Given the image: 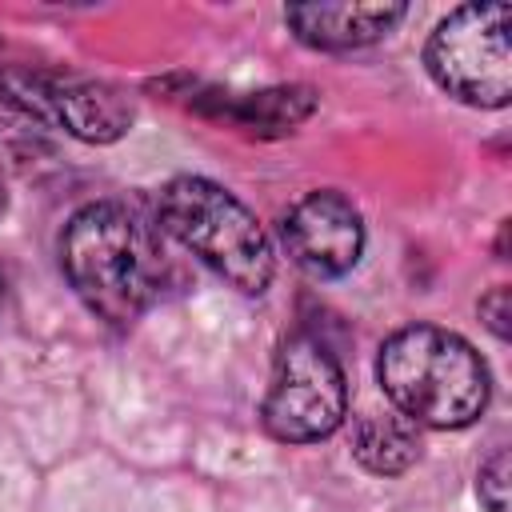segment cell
Wrapping results in <instances>:
<instances>
[{
	"label": "cell",
	"instance_id": "1",
	"mask_svg": "<svg viewBox=\"0 0 512 512\" xmlns=\"http://www.w3.org/2000/svg\"><path fill=\"white\" fill-rule=\"evenodd\" d=\"M60 264L84 308L108 324L140 320L164 284V252L152 228L116 200L84 204L68 220Z\"/></svg>",
	"mask_w": 512,
	"mask_h": 512
},
{
	"label": "cell",
	"instance_id": "2",
	"mask_svg": "<svg viewBox=\"0 0 512 512\" xmlns=\"http://www.w3.org/2000/svg\"><path fill=\"white\" fill-rule=\"evenodd\" d=\"M376 372L392 408L424 428H468L488 404V368L480 352L436 324L392 332Z\"/></svg>",
	"mask_w": 512,
	"mask_h": 512
},
{
	"label": "cell",
	"instance_id": "3",
	"mask_svg": "<svg viewBox=\"0 0 512 512\" xmlns=\"http://www.w3.org/2000/svg\"><path fill=\"white\" fill-rule=\"evenodd\" d=\"M156 216L192 256H200L220 280L244 296H260L272 284L276 260L260 220L216 180L176 176L156 196Z\"/></svg>",
	"mask_w": 512,
	"mask_h": 512
},
{
	"label": "cell",
	"instance_id": "4",
	"mask_svg": "<svg viewBox=\"0 0 512 512\" xmlns=\"http://www.w3.org/2000/svg\"><path fill=\"white\" fill-rule=\"evenodd\" d=\"M348 412L344 368L324 340L312 332H292L272 364V380L260 404V420L272 440L312 444L340 428Z\"/></svg>",
	"mask_w": 512,
	"mask_h": 512
},
{
	"label": "cell",
	"instance_id": "5",
	"mask_svg": "<svg viewBox=\"0 0 512 512\" xmlns=\"http://www.w3.org/2000/svg\"><path fill=\"white\" fill-rule=\"evenodd\" d=\"M424 64L432 80L472 108H504L512 96V56H508V8L504 4H464L448 12L428 36Z\"/></svg>",
	"mask_w": 512,
	"mask_h": 512
},
{
	"label": "cell",
	"instance_id": "6",
	"mask_svg": "<svg viewBox=\"0 0 512 512\" xmlns=\"http://www.w3.org/2000/svg\"><path fill=\"white\" fill-rule=\"evenodd\" d=\"M0 96L28 116L56 124L88 144H112L132 128V100L92 76L48 72L28 64H0Z\"/></svg>",
	"mask_w": 512,
	"mask_h": 512
},
{
	"label": "cell",
	"instance_id": "7",
	"mask_svg": "<svg viewBox=\"0 0 512 512\" xmlns=\"http://www.w3.org/2000/svg\"><path fill=\"white\" fill-rule=\"evenodd\" d=\"M288 256L316 280H332L356 268L364 252V220L356 204L340 192H308L296 200L280 224Z\"/></svg>",
	"mask_w": 512,
	"mask_h": 512
},
{
	"label": "cell",
	"instance_id": "8",
	"mask_svg": "<svg viewBox=\"0 0 512 512\" xmlns=\"http://www.w3.org/2000/svg\"><path fill=\"white\" fill-rule=\"evenodd\" d=\"M404 12V4H288L284 20L308 48L352 52L384 40L404 20Z\"/></svg>",
	"mask_w": 512,
	"mask_h": 512
},
{
	"label": "cell",
	"instance_id": "9",
	"mask_svg": "<svg viewBox=\"0 0 512 512\" xmlns=\"http://www.w3.org/2000/svg\"><path fill=\"white\" fill-rule=\"evenodd\" d=\"M356 460L376 476H400L420 460V432L400 412H372L356 420Z\"/></svg>",
	"mask_w": 512,
	"mask_h": 512
},
{
	"label": "cell",
	"instance_id": "10",
	"mask_svg": "<svg viewBox=\"0 0 512 512\" xmlns=\"http://www.w3.org/2000/svg\"><path fill=\"white\" fill-rule=\"evenodd\" d=\"M244 128H272V132H284L292 124H300L304 116H312L316 108V92L312 88H268V92H252V96H240V100H228L224 104Z\"/></svg>",
	"mask_w": 512,
	"mask_h": 512
},
{
	"label": "cell",
	"instance_id": "11",
	"mask_svg": "<svg viewBox=\"0 0 512 512\" xmlns=\"http://www.w3.org/2000/svg\"><path fill=\"white\" fill-rule=\"evenodd\" d=\"M476 496L484 512H508V452L496 448L476 476Z\"/></svg>",
	"mask_w": 512,
	"mask_h": 512
},
{
	"label": "cell",
	"instance_id": "12",
	"mask_svg": "<svg viewBox=\"0 0 512 512\" xmlns=\"http://www.w3.org/2000/svg\"><path fill=\"white\" fill-rule=\"evenodd\" d=\"M480 316H484V324L492 328L496 340H508V288H492L480 300Z\"/></svg>",
	"mask_w": 512,
	"mask_h": 512
},
{
	"label": "cell",
	"instance_id": "13",
	"mask_svg": "<svg viewBox=\"0 0 512 512\" xmlns=\"http://www.w3.org/2000/svg\"><path fill=\"white\" fill-rule=\"evenodd\" d=\"M8 212V184H4V172H0V216Z\"/></svg>",
	"mask_w": 512,
	"mask_h": 512
},
{
	"label": "cell",
	"instance_id": "14",
	"mask_svg": "<svg viewBox=\"0 0 512 512\" xmlns=\"http://www.w3.org/2000/svg\"><path fill=\"white\" fill-rule=\"evenodd\" d=\"M0 300H4V280H0Z\"/></svg>",
	"mask_w": 512,
	"mask_h": 512
}]
</instances>
